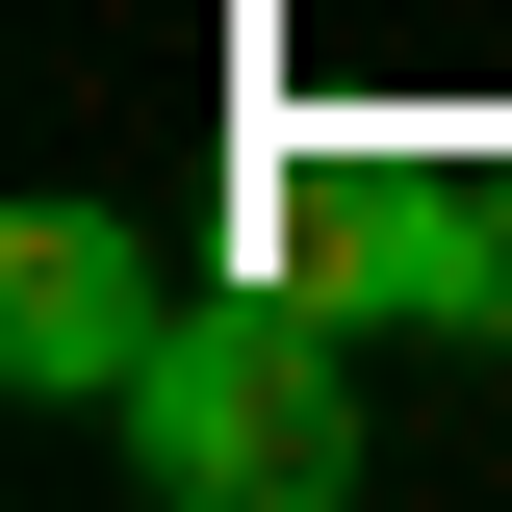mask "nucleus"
<instances>
[{
  "mask_svg": "<svg viewBox=\"0 0 512 512\" xmlns=\"http://www.w3.org/2000/svg\"><path fill=\"white\" fill-rule=\"evenodd\" d=\"M256 256L308 282V308L359 333H512V180H461V154H256Z\"/></svg>",
  "mask_w": 512,
  "mask_h": 512,
  "instance_id": "nucleus-2",
  "label": "nucleus"
},
{
  "mask_svg": "<svg viewBox=\"0 0 512 512\" xmlns=\"http://www.w3.org/2000/svg\"><path fill=\"white\" fill-rule=\"evenodd\" d=\"M154 256H128V205H26L0 231V359L52 384V410H128V359H154Z\"/></svg>",
  "mask_w": 512,
  "mask_h": 512,
  "instance_id": "nucleus-3",
  "label": "nucleus"
},
{
  "mask_svg": "<svg viewBox=\"0 0 512 512\" xmlns=\"http://www.w3.org/2000/svg\"><path fill=\"white\" fill-rule=\"evenodd\" d=\"M128 461L180 512H333L359 487V359H333L308 282H256V308H180L128 359Z\"/></svg>",
  "mask_w": 512,
  "mask_h": 512,
  "instance_id": "nucleus-1",
  "label": "nucleus"
}]
</instances>
